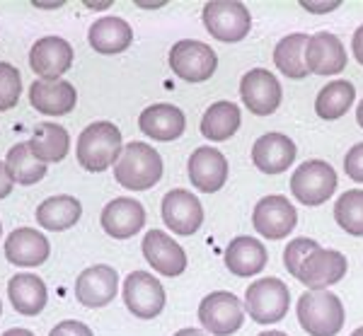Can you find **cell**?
<instances>
[{"label":"cell","mask_w":363,"mask_h":336,"mask_svg":"<svg viewBox=\"0 0 363 336\" xmlns=\"http://www.w3.org/2000/svg\"><path fill=\"white\" fill-rule=\"evenodd\" d=\"M121 143H124L121 131L112 121H95L78 135L75 157L87 172H104L121 157V152H124Z\"/></svg>","instance_id":"cell-1"},{"label":"cell","mask_w":363,"mask_h":336,"mask_svg":"<svg viewBox=\"0 0 363 336\" xmlns=\"http://www.w3.org/2000/svg\"><path fill=\"white\" fill-rule=\"evenodd\" d=\"M162 157L155 148L143 140L128 143L121 157L114 164V177L124 189L131 191H148L162 179Z\"/></svg>","instance_id":"cell-2"},{"label":"cell","mask_w":363,"mask_h":336,"mask_svg":"<svg viewBox=\"0 0 363 336\" xmlns=\"http://www.w3.org/2000/svg\"><path fill=\"white\" fill-rule=\"evenodd\" d=\"M298 324L310 336H337L344 329L347 312L335 293L310 291L298 298Z\"/></svg>","instance_id":"cell-3"},{"label":"cell","mask_w":363,"mask_h":336,"mask_svg":"<svg viewBox=\"0 0 363 336\" xmlns=\"http://www.w3.org/2000/svg\"><path fill=\"white\" fill-rule=\"evenodd\" d=\"M291 308V291L281 279L267 276L245 291V312L257 324H277Z\"/></svg>","instance_id":"cell-4"},{"label":"cell","mask_w":363,"mask_h":336,"mask_svg":"<svg viewBox=\"0 0 363 336\" xmlns=\"http://www.w3.org/2000/svg\"><path fill=\"white\" fill-rule=\"evenodd\" d=\"M203 27L213 39L223 44H238L250 34L252 29V15L247 5L235 3V0H213L206 3L201 10Z\"/></svg>","instance_id":"cell-5"},{"label":"cell","mask_w":363,"mask_h":336,"mask_svg":"<svg viewBox=\"0 0 363 336\" xmlns=\"http://www.w3.org/2000/svg\"><path fill=\"white\" fill-rule=\"evenodd\" d=\"M199 322L213 336H230L245 324V303L228 291L208 293L199 305Z\"/></svg>","instance_id":"cell-6"},{"label":"cell","mask_w":363,"mask_h":336,"mask_svg":"<svg viewBox=\"0 0 363 336\" xmlns=\"http://www.w3.org/2000/svg\"><path fill=\"white\" fill-rule=\"evenodd\" d=\"M291 191L303 206H322L337 191V172L325 160H308L291 177Z\"/></svg>","instance_id":"cell-7"},{"label":"cell","mask_w":363,"mask_h":336,"mask_svg":"<svg viewBox=\"0 0 363 336\" xmlns=\"http://www.w3.org/2000/svg\"><path fill=\"white\" fill-rule=\"evenodd\" d=\"M169 68L186 82H203L218 68V56L208 44L196 39H179L169 49Z\"/></svg>","instance_id":"cell-8"},{"label":"cell","mask_w":363,"mask_h":336,"mask_svg":"<svg viewBox=\"0 0 363 336\" xmlns=\"http://www.w3.org/2000/svg\"><path fill=\"white\" fill-rule=\"evenodd\" d=\"M124 303L138 320H153L165 310L167 296L162 283L148 271H133L124 281Z\"/></svg>","instance_id":"cell-9"},{"label":"cell","mask_w":363,"mask_h":336,"mask_svg":"<svg viewBox=\"0 0 363 336\" xmlns=\"http://www.w3.org/2000/svg\"><path fill=\"white\" fill-rule=\"evenodd\" d=\"M240 97L255 116H269L281 107L284 90L274 73L264 68H252L240 80Z\"/></svg>","instance_id":"cell-10"},{"label":"cell","mask_w":363,"mask_h":336,"mask_svg":"<svg viewBox=\"0 0 363 336\" xmlns=\"http://www.w3.org/2000/svg\"><path fill=\"white\" fill-rule=\"evenodd\" d=\"M298 213L294 203L286 196H279V194H272V196L257 201L255 213H252V225L267 240H284L286 235L294 233Z\"/></svg>","instance_id":"cell-11"},{"label":"cell","mask_w":363,"mask_h":336,"mask_svg":"<svg viewBox=\"0 0 363 336\" xmlns=\"http://www.w3.org/2000/svg\"><path fill=\"white\" fill-rule=\"evenodd\" d=\"M162 220L174 235H194L203 225V206L186 189H172L162 196Z\"/></svg>","instance_id":"cell-12"},{"label":"cell","mask_w":363,"mask_h":336,"mask_svg":"<svg viewBox=\"0 0 363 336\" xmlns=\"http://www.w3.org/2000/svg\"><path fill=\"white\" fill-rule=\"evenodd\" d=\"M347 257L337 250H315L306 262L301 264L296 279L308 286L310 291H327L344 279L347 274Z\"/></svg>","instance_id":"cell-13"},{"label":"cell","mask_w":363,"mask_h":336,"mask_svg":"<svg viewBox=\"0 0 363 336\" xmlns=\"http://www.w3.org/2000/svg\"><path fill=\"white\" fill-rule=\"evenodd\" d=\"M116 291H119V274L107 264L85 269L75 279V298H78L80 305L90 310L109 305L116 298Z\"/></svg>","instance_id":"cell-14"},{"label":"cell","mask_w":363,"mask_h":336,"mask_svg":"<svg viewBox=\"0 0 363 336\" xmlns=\"http://www.w3.org/2000/svg\"><path fill=\"white\" fill-rule=\"evenodd\" d=\"M140 250H143V257L150 264V269H155L157 274L167 276V279L182 276L186 271V264H189L184 250L162 230H150L143 237Z\"/></svg>","instance_id":"cell-15"},{"label":"cell","mask_w":363,"mask_h":336,"mask_svg":"<svg viewBox=\"0 0 363 336\" xmlns=\"http://www.w3.org/2000/svg\"><path fill=\"white\" fill-rule=\"evenodd\" d=\"M186 172H189V181L201 194H216L228 181V160L220 150L201 145L189 155Z\"/></svg>","instance_id":"cell-16"},{"label":"cell","mask_w":363,"mask_h":336,"mask_svg":"<svg viewBox=\"0 0 363 336\" xmlns=\"http://www.w3.org/2000/svg\"><path fill=\"white\" fill-rule=\"evenodd\" d=\"M29 66L42 80H58L73 66V46L61 37H44L34 41L29 51Z\"/></svg>","instance_id":"cell-17"},{"label":"cell","mask_w":363,"mask_h":336,"mask_svg":"<svg viewBox=\"0 0 363 336\" xmlns=\"http://www.w3.org/2000/svg\"><path fill=\"white\" fill-rule=\"evenodd\" d=\"M349 58L344 44L337 34L318 32L313 34L306 46V66L315 75H339L347 68Z\"/></svg>","instance_id":"cell-18"},{"label":"cell","mask_w":363,"mask_h":336,"mask_svg":"<svg viewBox=\"0 0 363 336\" xmlns=\"http://www.w3.org/2000/svg\"><path fill=\"white\" fill-rule=\"evenodd\" d=\"M29 104L44 116H66L78 104V92L68 80H34Z\"/></svg>","instance_id":"cell-19"},{"label":"cell","mask_w":363,"mask_h":336,"mask_svg":"<svg viewBox=\"0 0 363 336\" xmlns=\"http://www.w3.org/2000/svg\"><path fill=\"white\" fill-rule=\"evenodd\" d=\"M145 225L143 203L131 196H119L109 201L102 211V228L114 240H128L138 235Z\"/></svg>","instance_id":"cell-20"},{"label":"cell","mask_w":363,"mask_h":336,"mask_svg":"<svg viewBox=\"0 0 363 336\" xmlns=\"http://www.w3.org/2000/svg\"><path fill=\"white\" fill-rule=\"evenodd\" d=\"M296 160V143L284 133H264L252 145V162L264 174H281Z\"/></svg>","instance_id":"cell-21"},{"label":"cell","mask_w":363,"mask_h":336,"mask_svg":"<svg viewBox=\"0 0 363 336\" xmlns=\"http://www.w3.org/2000/svg\"><path fill=\"white\" fill-rule=\"evenodd\" d=\"M223 262H225V269L230 271L233 276L250 279V276H257L267 269L269 252L257 237L238 235V237L230 240V245H228Z\"/></svg>","instance_id":"cell-22"},{"label":"cell","mask_w":363,"mask_h":336,"mask_svg":"<svg viewBox=\"0 0 363 336\" xmlns=\"http://www.w3.org/2000/svg\"><path fill=\"white\" fill-rule=\"evenodd\" d=\"M51 254V245L46 235L34 228H17L5 240V257L15 267H39Z\"/></svg>","instance_id":"cell-23"},{"label":"cell","mask_w":363,"mask_h":336,"mask_svg":"<svg viewBox=\"0 0 363 336\" xmlns=\"http://www.w3.org/2000/svg\"><path fill=\"white\" fill-rule=\"evenodd\" d=\"M138 126L148 138L153 140H177L182 138V133L186 131V116L184 111L174 104H150L148 109H143L138 119Z\"/></svg>","instance_id":"cell-24"},{"label":"cell","mask_w":363,"mask_h":336,"mask_svg":"<svg viewBox=\"0 0 363 336\" xmlns=\"http://www.w3.org/2000/svg\"><path fill=\"white\" fill-rule=\"evenodd\" d=\"M87 41L97 54H121L131 46L133 29L121 17H99L97 22H92Z\"/></svg>","instance_id":"cell-25"},{"label":"cell","mask_w":363,"mask_h":336,"mask_svg":"<svg viewBox=\"0 0 363 336\" xmlns=\"http://www.w3.org/2000/svg\"><path fill=\"white\" fill-rule=\"evenodd\" d=\"M8 296L15 312L27 317L39 315L46 308V303H49V293H46L44 281L34 274H15L8 283Z\"/></svg>","instance_id":"cell-26"},{"label":"cell","mask_w":363,"mask_h":336,"mask_svg":"<svg viewBox=\"0 0 363 336\" xmlns=\"http://www.w3.org/2000/svg\"><path fill=\"white\" fill-rule=\"evenodd\" d=\"M29 150L42 162H61L70 150V135L61 123L42 121L34 126L32 138L27 140Z\"/></svg>","instance_id":"cell-27"},{"label":"cell","mask_w":363,"mask_h":336,"mask_svg":"<svg viewBox=\"0 0 363 336\" xmlns=\"http://www.w3.org/2000/svg\"><path fill=\"white\" fill-rule=\"evenodd\" d=\"M240 123H242V111L235 102H228V99H220V102H213L206 109L201 119V133L203 138L208 140H228L238 133Z\"/></svg>","instance_id":"cell-28"},{"label":"cell","mask_w":363,"mask_h":336,"mask_svg":"<svg viewBox=\"0 0 363 336\" xmlns=\"http://www.w3.org/2000/svg\"><path fill=\"white\" fill-rule=\"evenodd\" d=\"M83 215V206L75 196H51L37 206V223L51 233L73 228Z\"/></svg>","instance_id":"cell-29"},{"label":"cell","mask_w":363,"mask_h":336,"mask_svg":"<svg viewBox=\"0 0 363 336\" xmlns=\"http://www.w3.org/2000/svg\"><path fill=\"white\" fill-rule=\"evenodd\" d=\"M310 37L308 34H289L277 44L274 49V63L281 73L289 80H303L310 75V70L306 66V46H308Z\"/></svg>","instance_id":"cell-30"},{"label":"cell","mask_w":363,"mask_h":336,"mask_svg":"<svg viewBox=\"0 0 363 336\" xmlns=\"http://www.w3.org/2000/svg\"><path fill=\"white\" fill-rule=\"evenodd\" d=\"M356 99V87L349 80H332L320 90L318 99H315V111L320 119L337 121L351 109Z\"/></svg>","instance_id":"cell-31"},{"label":"cell","mask_w":363,"mask_h":336,"mask_svg":"<svg viewBox=\"0 0 363 336\" xmlns=\"http://www.w3.org/2000/svg\"><path fill=\"white\" fill-rule=\"evenodd\" d=\"M5 167H8V174L15 184L29 186L46 177V162L37 160L27 143H17L10 148L8 157H5Z\"/></svg>","instance_id":"cell-32"},{"label":"cell","mask_w":363,"mask_h":336,"mask_svg":"<svg viewBox=\"0 0 363 336\" xmlns=\"http://www.w3.org/2000/svg\"><path fill=\"white\" fill-rule=\"evenodd\" d=\"M335 220L347 235L363 237V189H349L337 198Z\"/></svg>","instance_id":"cell-33"},{"label":"cell","mask_w":363,"mask_h":336,"mask_svg":"<svg viewBox=\"0 0 363 336\" xmlns=\"http://www.w3.org/2000/svg\"><path fill=\"white\" fill-rule=\"evenodd\" d=\"M22 75L13 63H0V111L13 109L20 102Z\"/></svg>","instance_id":"cell-34"},{"label":"cell","mask_w":363,"mask_h":336,"mask_svg":"<svg viewBox=\"0 0 363 336\" xmlns=\"http://www.w3.org/2000/svg\"><path fill=\"white\" fill-rule=\"evenodd\" d=\"M315 250H320V245L315 242V240H310V237L291 240V242L286 245V252H284V264H286V269H289V274L298 276L301 264L306 262V259L313 254Z\"/></svg>","instance_id":"cell-35"},{"label":"cell","mask_w":363,"mask_h":336,"mask_svg":"<svg viewBox=\"0 0 363 336\" xmlns=\"http://www.w3.org/2000/svg\"><path fill=\"white\" fill-rule=\"evenodd\" d=\"M344 172L354 181L363 184V143H356L344 157Z\"/></svg>","instance_id":"cell-36"},{"label":"cell","mask_w":363,"mask_h":336,"mask_svg":"<svg viewBox=\"0 0 363 336\" xmlns=\"http://www.w3.org/2000/svg\"><path fill=\"white\" fill-rule=\"evenodd\" d=\"M49 336H92V329L78 320H63L51 329Z\"/></svg>","instance_id":"cell-37"},{"label":"cell","mask_w":363,"mask_h":336,"mask_svg":"<svg viewBox=\"0 0 363 336\" xmlns=\"http://www.w3.org/2000/svg\"><path fill=\"white\" fill-rule=\"evenodd\" d=\"M301 5L303 10H308L313 15H325L339 8V0H327V3H322V0H301Z\"/></svg>","instance_id":"cell-38"},{"label":"cell","mask_w":363,"mask_h":336,"mask_svg":"<svg viewBox=\"0 0 363 336\" xmlns=\"http://www.w3.org/2000/svg\"><path fill=\"white\" fill-rule=\"evenodd\" d=\"M13 184H15V181L10 179V174H8V167H5V162H0V198L10 196V191H13Z\"/></svg>","instance_id":"cell-39"},{"label":"cell","mask_w":363,"mask_h":336,"mask_svg":"<svg viewBox=\"0 0 363 336\" xmlns=\"http://www.w3.org/2000/svg\"><path fill=\"white\" fill-rule=\"evenodd\" d=\"M351 46H354V56L356 61L363 66V25L354 32V39H351Z\"/></svg>","instance_id":"cell-40"},{"label":"cell","mask_w":363,"mask_h":336,"mask_svg":"<svg viewBox=\"0 0 363 336\" xmlns=\"http://www.w3.org/2000/svg\"><path fill=\"white\" fill-rule=\"evenodd\" d=\"M174 336H208L206 332H199V329H179V332H174Z\"/></svg>","instance_id":"cell-41"},{"label":"cell","mask_w":363,"mask_h":336,"mask_svg":"<svg viewBox=\"0 0 363 336\" xmlns=\"http://www.w3.org/2000/svg\"><path fill=\"white\" fill-rule=\"evenodd\" d=\"M3 336H34V332H29V329H8Z\"/></svg>","instance_id":"cell-42"},{"label":"cell","mask_w":363,"mask_h":336,"mask_svg":"<svg viewBox=\"0 0 363 336\" xmlns=\"http://www.w3.org/2000/svg\"><path fill=\"white\" fill-rule=\"evenodd\" d=\"M87 8H92V10H104V8H109V3L107 0H102V3H85Z\"/></svg>","instance_id":"cell-43"},{"label":"cell","mask_w":363,"mask_h":336,"mask_svg":"<svg viewBox=\"0 0 363 336\" xmlns=\"http://www.w3.org/2000/svg\"><path fill=\"white\" fill-rule=\"evenodd\" d=\"M356 121H359V126L363 128V99L359 102V109H356Z\"/></svg>","instance_id":"cell-44"},{"label":"cell","mask_w":363,"mask_h":336,"mask_svg":"<svg viewBox=\"0 0 363 336\" xmlns=\"http://www.w3.org/2000/svg\"><path fill=\"white\" fill-rule=\"evenodd\" d=\"M162 3H143V0H138V8H160Z\"/></svg>","instance_id":"cell-45"},{"label":"cell","mask_w":363,"mask_h":336,"mask_svg":"<svg viewBox=\"0 0 363 336\" xmlns=\"http://www.w3.org/2000/svg\"><path fill=\"white\" fill-rule=\"evenodd\" d=\"M63 3H37V8H61Z\"/></svg>","instance_id":"cell-46"},{"label":"cell","mask_w":363,"mask_h":336,"mask_svg":"<svg viewBox=\"0 0 363 336\" xmlns=\"http://www.w3.org/2000/svg\"><path fill=\"white\" fill-rule=\"evenodd\" d=\"M257 336H289V334H286V332H262Z\"/></svg>","instance_id":"cell-47"},{"label":"cell","mask_w":363,"mask_h":336,"mask_svg":"<svg viewBox=\"0 0 363 336\" xmlns=\"http://www.w3.org/2000/svg\"><path fill=\"white\" fill-rule=\"evenodd\" d=\"M351 336H363V327H359L356 332H351Z\"/></svg>","instance_id":"cell-48"},{"label":"cell","mask_w":363,"mask_h":336,"mask_svg":"<svg viewBox=\"0 0 363 336\" xmlns=\"http://www.w3.org/2000/svg\"><path fill=\"white\" fill-rule=\"evenodd\" d=\"M0 235H3V225H0Z\"/></svg>","instance_id":"cell-49"},{"label":"cell","mask_w":363,"mask_h":336,"mask_svg":"<svg viewBox=\"0 0 363 336\" xmlns=\"http://www.w3.org/2000/svg\"><path fill=\"white\" fill-rule=\"evenodd\" d=\"M0 312H3V303H0Z\"/></svg>","instance_id":"cell-50"}]
</instances>
